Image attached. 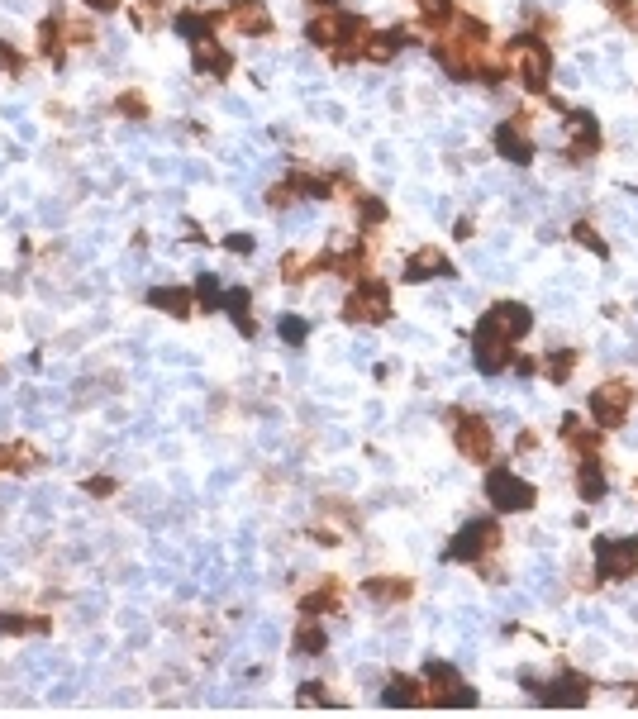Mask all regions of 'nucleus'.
<instances>
[{"label":"nucleus","instance_id":"4468645a","mask_svg":"<svg viewBox=\"0 0 638 719\" xmlns=\"http://www.w3.org/2000/svg\"><path fill=\"white\" fill-rule=\"evenodd\" d=\"M348 34H353V20L339 10H319L315 20L305 24V39L315 48H339V43H348Z\"/></svg>","mask_w":638,"mask_h":719},{"label":"nucleus","instance_id":"f8f14e48","mask_svg":"<svg viewBox=\"0 0 638 719\" xmlns=\"http://www.w3.org/2000/svg\"><path fill=\"white\" fill-rule=\"evenodd\" d=\"M229 29H239L248 39H262V34H272V10L262 5V0H234L229 10L220 15Z\"/></svg>","mask_w":638,"mask_h":719},{"label":"nucleus","instance_id":"e433bc0d","mask_svg":"<svg viewBox=\"0 0 638 719\" xmlns=\"http://www.w3.org/2000/svg\"><path fill=\"white\" fill-rule=\"evenodd\" d=\"M86 491H91V496H115V477H91Z\"/></svg>","mask_w":638,"mask_h":719},{"label":"nucleus","instance_id":"7ed1b4c3","mask_svg":"<svg viewBox=\"0 0 638 719\" xmlns=\"http://www.w3.org/2000/svg\"><path fill=\"white\" fill-rule=\"evenodd\" d=\"M596 577L600 581H629V577H638V539L600 534V539H596Z\"/></svg>","mask_w":638,"mask_h":719},{"label":"nucleus","instance_id":"9b49d317","mask_svg":"<svg viewBox=\"0 0 638 719\" xmlns=\"http://www.w3.org/2000/svg\"><path fill=\"white\" fill-rule=\"evenodd\" d=\"M496 153L505 162H515V167H529V162H534V139H529V124H524V115L505 120L496 129Z\"/></svg>","mask_w":638,"mask_h":719},{"label":"nucleus","instance_id":"20e7f679","mask_svg":"<svg viewBox=\"0 0 638 719\" xmlns=\"http://www.w3.org/2000/svg\"><path fill=\"white\" fill-rule=\"evenodd\" d=\"M629 405H634V386L629 381H600L596 391H591V424L596 429H619V424L629 420Z\"/></svg>","mask_w":638,"mask_h":719},{"label":"nucleus","instance_id":"a211bd4d","mask_svg":"<svg viewBox=\"0 0 638 719\" xmlns=\"http://www.w3.org/2000/svg\"><path fill=\"white\" fill-rule=\"evenodd\" d=\"M148 305L167 310L172 320H186V315L196 310V291H181V286H158V291H148Z\"/></svg>","mask_w":638,"mask_h":719},{"label":"nucleus","instance_id":"473e14b6","mask_svg":"<svg viewBox=\"0 0 638 719\" xmlns=\"http://www.w3.org/2000/svg\"><path fill=\"white\" fill-rule=\"evenodd\" d=\"M277 329H281V339H286V343H296V348H300L305 339H310V324H305V320H296V315H286V320H281Z\"/></svg>","mask_w":638,"mask_h":719},{"label":"nucleus","instance_id":"58836bf2","mask_svg":"<svg viewBox=\"0 0 638 719\" xmlns=\"http://www.w3.org/2000/svg\"><path fill=\"white\" fill-rule=\"evenodd\" d=\"M86 10H96V15H110V10H120V0H81Z\"/></svg>","mask_w":638,"mask_h":719},{"label":"nucleus","instance_id":"37998d69","mask_svg":"<svg viewBox=\"0 0 638 719\" xmlns=\"http://www.w3.org/2000/svg\"><path fill=\"white\" fill-rule=\"evenodd\" d=\"M634 486H638V481H634Z\"/></svg>","mask_w":638,"mask_h":719},{"label":"nucleus","instance_id":"9d476101","mask_svg":"<svg viewBox=\"0 0 638 719\" xmlns=\"http://www.w3.org/2000/svg\"><path fill=\"white\" fill-rule=\"evenodd\" d=\"M529 686H534V681H529ZM534 696H539L543 705H562V710H572V705H586V700H591V681L581 677V672H562V677L534 686Z\"/></svg>","mask_w":638,"mask_h":719},{"label":"nucleus","instance_id":"aec40b11","mask_svg":"<svg viewBox=\"0 0 638 719\" xmlns=\"http://www.w3.org/2000/svg\"><path fill=\"white\" fill-rule=\"evenodd\" d=\"M381 700H386V705H400V710H415V705H429V691H424L415 677H391Z\"/></svg>","mask_w":638,"mask_h":719},{"label":"nucleus","instance_id":"bb28decb","mask_svg":"<svg viewBox=\"0 0 638 719\" xmlns=\"http://www.w3.org/2000/svg\"><path fill=\"white\" fill-rule=\"evenodd\" d=\"M248 305H253V296H248V291H224V310H229V320L239 324L243 334H253V329H258V324H253V310H248Z\"/></svg>","mask_w":638,"mask_h":719},{"label":"nucleus","instance_id":"c85d7f7f","mask_svg":"<svg viewBox=\"0 0 638 719\" xmlns=\"http://www.w3.org/2000/svg\"><path fill=\"white\" fill-rule=\"evenodd\" d=\"M196 300H200V310H205V315L224 305V291H220V277H215V272H200L196 277Z\"/></svg>","mask_w":638,"mask_h":719},{"label":"nucleus","instance_id":"0eeeda50","mask_svg":"<svg viewBox=\"0 0 638 719\" xmlns=\"http://www.w3.org/2000/svg\"><path fill=\"white\" fill-rule=\"evenodd\" d=\"M500 548V524L496 520H472L458 529V539L448 543V558L453 562H481Z\"/></svg>","mask_w":638,"mask_h":719},{"label":"nucleus","instance_id":"5701e85b","mask_svg":"<svg viewBox=\"0 0 638 719\" xmlns=\"http://www.w3.org/2000/svg\"><path fill=\"white\" fill-rule=\"evenodd\" d=\"M362 591L372 600H381V605H396V600L410 596V581L405 577H367L362 581Z\"/></svg>","mask_w":638,"mask_h":719},{"label":"nucleus","instance_id":"cd10ccee","mask_svg":"<svg viewBox=\"0 0 638 719\" xmlns=\"http://www.w3.org/2000/svg\"><path fill=\"white\" fill-rule=\"evenodd\" d=\"M334 605H339V581H324L319 591H310V596L300 600V615H324Z\"/></svg>","mask_w":638,"mask_h":719},{"label":"nucleus","instance_id":"4be33fe9","mask_svg":"<svg viewBox=\"0 0 638 719\" xmlns=\"http://www.w3.org/2000/svg\"><path fill=\"white\" fill-rule=\"evenodd\" d=\"M577 496L581 500H605V467H600V458H581V467H577Z\"/></svg>","mask_w":638,"mask_h":719},{"label":"nucleus","instance_id":"393cba45","mask_svg":"<svg viewBox=\"0 0 638 719\" xmlns=\"http://www.w3.org/2000/svg\"><path fill=\"white\" fill-rule=\"evenodd\" d=\"M48 620L43 615H24V610H0V634H43Z\"/></svg>","mask_w":638,"mask_h":719},{"label":"nucleus","instance_id":"f704fd0d","mask_svg":"<svg viewBox=\"0 0 638 719\" xmlns=\"http://www.w3.org/2000/svg\"><path fill=\"white\" fill-rule=\"evenodd\" d=\"M300 705H329V686H319V681H305V686H300Z\"/></svg>","mask_w":638,"mask_h":719},{"label":"nucleus","instance_id":"2eb2a0df","mask_svg":"<svg viewBox=\"0 0 638 719\" xmlns=\"http://www.w3.org/2000/svg\"><path fill=\"white\" fill-rule=\"evenodd\" d=\"M600 148V124L591 120V115H567V153H572V158H591V153H596Z\"/></svg>","mask_w":638,"mask_h":719},{"label":"nucleus","instance_id":"1a4fd4ad","mask_svg":"<svg viewBox=\"0 0 638 719\" xmlns=\"http://www.w3.org/2000/svg\"><path fill=\"white\" fill-rule=\"evenodd\" d=\"M472 362H477L486 377H496V372H505V367L515 362V343L505 339V334H496L491 324L481 320L477 324V339H472Z\"/></svg>","mask_w":638,"mask_h":719},{"label":"nucleus","instance_id":"4c0bfd02","mask_svg":"<svg viewBox=\"0 0 638 719\" xmlns=\"http://www.w3.org/2000/svg\"><path fill=\"white\" fill-rule=\"evenodd\" d=\"M224 248H229V253H253V234H229Z\"/></svg>","mask_w":638,"mask_h":719},{"label":"nucleus","instance_id":"c756f323","mask_svg":"<svg viewBox=\"0 0 638 719\" xmlns=\"http://www.w3.org/2000/svg\"><path fill=\"white\" fill-rule=\"evenodd\" d=\"M572 367H577V353H572V348H558V353L543 358V372H548V381H558V386L572 377Z\"/></svg>","mask_w":638,"mask_h":719},{"label":"nucleus","instance_id":"423d86ee","mask_svg":"<svg viewBox=\"0 0 638 719\" xmlns=\"http://www.w3.org/2000/svg\"><path fill=\"white\" fill-rule=\"evenodd\" d=\"M486 500H491L496 510H505V515H524V510H534L539 491L524 477H515L510 467H496V472L486 477Z\"/></svg>","mask_w":638,"mask_h":719},{"label":"nucleus","instance_id":"ea45409f","mask_svg":"<svg viewBox=\"0 0 638 719\" xmlns=\"http://www.w3.org/2000/svg\"><path fill=\"white\" fill-rule=\"evenodd\" d=\"M5 10H15V15H20V10H29V0H5Z\"/></svg>","mask_w":638,"mask_h":719},{"label":"nucleus","instance_id":"dca6fc26","mask_svg":"<svg viewBox=\"0 0 638 719\" xmlns=\"http://www.w3.org/2000/svg\"><path fill=\"white\" fill-rule=\"evenodd\" d=\"M429 277H453V267H448L439 248H415L405 258V281H429Z\"/></svg>","mask_w":638,"mask_h":719},{"label":"nucleus","instance_id":"f257e3e1","mask_svg":"<svg viewBox=\"0 0 638 719\" xmlns=\"http://www.w3.org/2000/svg\"><path fill=\"white\" fill-rule=\"evenodd\" d=\"M505 67H510V77H519L529 91H548V67H553V58H548V43L539 39H515L510 48H505Z\"/></svg>","mask_w":638,"mask_h":719},{"label":"nucleus","instance_id":"6e6552de","mask_svg":"<svg viewBox=\"0 0 638 719\" xmlns=\"http://www.w3.org/2000/svg\"><path fill=\"white\" fill-rule=\"evenodd\" d=\"M453 443H458V453L467 462H491L496 458V434H491V424L481 420V415H453Z\"/></svg>","mask_w":638,"mask_h":719},{"label":"nucleus","instance_id":"a878e982","mask_svg":"<svg viewBox=\"0 0 638 719\" xmlns=\"http://www.w3.org/2000/svg\"><path fill=\"white\" fill-rule=\"evenodd\" d=\"M210 24H215V15H200V10H181L177 20H172V29H177L181 39L200 43V39H205V34H210Z\"/></svg>","mask_w":638,"mask_h":719},{"label":"nucleus","instance_id":"a19ab883","mask_svg":"<svg viewBox=\"0 0 638 719\" xmlns=\"http://www.w3.org/2000/svg\"><path fill=\"white\" fill-rule=\"evenodd\" d=\"M310 5H324V10H329V5H334V0H310Z\"/></svg>","mask_w":638,"mask_h":719},{"label":"nucleus","instance_id":"412c9836","mask_svg":"<svg viewBox=\"0 0 638 719\" xmlns=\"http://www.w3.org/2000/svg\"><path fill=\"white\" fill-rule=\"evenodd\" d=\"M562 439H567V448H577L581 458H596V448H600V434L586 429L581 415H567V420H562Z\"/></svg>","mask_w":638,"mask_h":719},{"label":"nucleus","instance_id":"7c9ffc66","mask_svg":"<svg viewBox=\"0 0 638 719\" xmlns=\"http://www.w3.org/2000/svg\"><path fill=\"white\" fill-rule=\"evenodd\" d=\"M572 239H577L581 248H591L596 258H605V253H610V248H605V239H600V234H596V229H591L586 220H581V224H572Z\"/></svg>","mask_w":638,"mask_h":719},{"label":"nucleus","instance_id":"ddd939ff","mask_svg":"<svg viewBox=\"0 0 638 719\" xmlns=\"http://www.w3.org/2000/svg\"><path fill=\"white\" fill-rule=\"evenodd\" d=\"M486 324H491L496 334H505L510 343H519L529 329H534V315H529L519 300H496V305L486 310Z\"/></svg>","mask_w":638,"mask_h":719},{"label":"nucleus","instance_id":"f03ea898","mask_svg":"<svg viewBox=\"0 0 638 719\" xmlns=\"http://www.w3.org/2000/svg\"><path fill=\"white\" fill-rule=\"evenodd\" d=\"M343 320L348 324H386L391 320V291H386V281H358L348 300H343Z\"/></svg>","mask_w":638,"mask_h":719},{"label":"nucleus","instance_id":"72a5a7b5","mask_svg":"<svg viewBox=\"0 0 638 719\" xmlns=\"http://www.w3.org/2000/svg\"><path fill=\"white\" fill-rule=\"evenodd\" d=\"M358 215L367 224H381V220H386V205H381L377 196H358Z\"/></svg>","mask_w":638,"mask_h":719},{"label":"nucleus","instance_id":"39448f33","mask_svg":"<svg viewBox=\"0 0 638 719\" xmlns=\"http://www.w3.org/2000/svg\"><path fill=\"white\" fill-rule=\"evenodd\" d=\"M424 691L434 705H448V710H462V705H477V691L462 681L458 667H448V662H429L424 667Z\"/></svg>","mask_w":638,"mask_h":719},{"label":"nucleus","instance_id":"f3484780","mask_svg":"<svg viewBox=\"0 0 638 719\" xmlns=\"http://www.w3.org/2000/svg\"><path fill=\"white\" fill-rule=\"evenodd\" d=\"M191 62H196V72H205V77H215V81H224L229 72H234V58H229L215 39H200L196 53H191Z\"/></svg>","mask_w":638,"mask_h":719},{"label":"nucleus","instance_id":"6ab92c4d","mask_svg":"<svg viewBox=\"0 0 638 719\" xmlns=\"http://www.w3.org/2000/svg\"><path fill=\"white\" fill-rule=\"evenodd\" d=\"M324 643H329V634H324L319 615H305V620L296 624V639H291L296 658H319V653H324Z\"/></svg>","mask_w":638,"mask_h":719},{"label":"nucleus","instance_id":"b1692460","mask_svg":"<svg viewBox=\"0 0 638 719\" xmlns=\"http://www.w3.org/2000/svg\"><path fill=\"white\" fill-rule=\"evenodd\" d=\"M400 43H405V34H400V29H391V34H367V43H362V58H367V62H391L400 53Z\"/></svg>","mask_w":638,"mask_h":719},{"label":"nucleus","instance_id":"c9c22d12","mask_svg":"<svg viewBox=\"0 0 638 719\" xmlns=\"http://www.w3.org/2000/svg\"><path fill=\"white\" fill-rule=\"evenodd\" d=\"M20 67H24V58H20V53H15L10 43H0V72H10V77H15Z\"/></svg>","mask_w":638,"mask_h":719},{"label":"nucleus","instance_id":"2f4dec72","mask_svg":"<svg viewBox=\"0 0 638 719\" xmlns=\"http://www.w3.org/2000/svg\"><path fill=\"white\" fill-rule=\"evenodd\" d=\"M115 110H120V115H134V120H148V100H143L139 91H124V96L115 100Z\"/></svg>","mask_w":638,"mask_h":719},{"label":"nucleus","instance_id":"79ce46f5","mask_svg":"<svg viewBox=\"0 0 638 719\" xmlns=\"http://www.w3.org/2000/svg\"><path fill=\"white\" fill-rule=\"evenodd\" d=\"M634 705H638V686H634Z\"/></svg>","mask_w":638,"mask_h":719}]
</instances>
